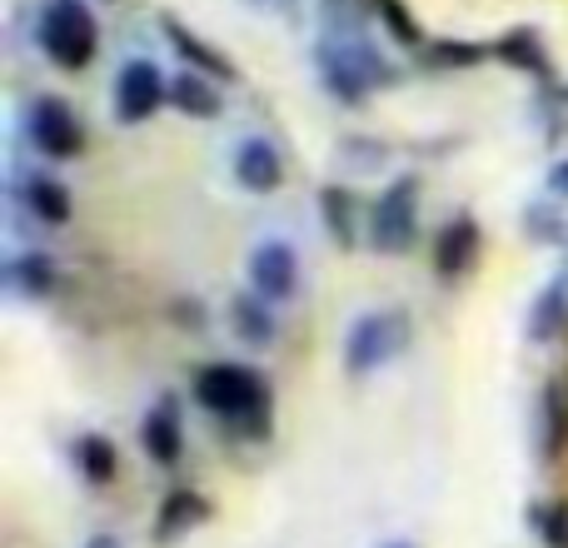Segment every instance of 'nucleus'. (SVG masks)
I'll return each mask as SVG.
<instances>
[{
    "instance_id": "obj_1",
    "label": "nucleus",
    "mask_w": 568,
    "mask_h": 548,
    "mask_svg": "<svg viewBox=\"0 0 568 548\" xmlns=\"http://www.w3.org/2000/svg\"><path fill=\"white\" fill-rule=\"evenodd\" d=\"M195 394L200 404H205L210 414H220V419L230 424H245V429H265L270 419V384L260 369H250V364H205V369L195 374Z\"/></svg>"
},
{
    "instance_id": "obj_2",
    "label": "nucleus",
    "mask_w": 568,
    "mask_h": 548,
    "mask_svg": "<svg viewBox=\"0 0 568 548\" xmlns=\"http://www.w3.org/2000/svg\"><path fill=\"white\" fill-rule=\"evenodd\" d=\"M404 344H409V314L404 309H374V314H364V319L349 324V339H344V369L374 374L389 359H399Z\"/></svg>"
},
{
    "instance_id": "obj_3",
    "label": "nucleus",
    "mask_w": 568,
    "mask_h": 548,
    "mask_svg": "<svg viewBox=\"0 0 568 548\" xmlns=\"http://www.w3.org/2000/svg\"><path fill=\"white\" fill-rule=\"evenodd\" d=\"M40 45L60 70H85L95 55V16L80 0H50L40 16Z\"/></svg>"
},
{
    "instance_id": "obj_4",
    "label": "nucleus",
    "mask_w": 568,
    "mask_h": 548,
    "mask_svg": "<svg viewBox=\"0 0 568 548\" xmlns=\"http://www.w3.org/2000/svg\"><path fill=\"white\" fill-rule=\"evenodd\" d=\"M419 235V185L414 180H399L394 190H384L369 210V240L384 255H399V250L414 245Z\"/></svg>"
},
{
    "instance_id": "obj_5",
    "label": "nucleus",
    "mask_w": 568,
    "mask_h": 548,
    "mask_svg": "<svg viewBox=\"0 0 568 548\" xmlns=\"http://www.w3.org/2000/svg\"><path fill=\"white\" fill-rule=\"evenodd\" d=\"M30 140L55 160H70L85 150V130H80V120L70 115L65 100H55V95H40L36 105H30Z\"/></svg>"
},
{
    "instance_id": "obj_6",
    "label": "nucleus",
    "mask_w": 568,
    "mask_h": 548,
    "mask_svg": "<svg viewBox=\"0 0 568 548\" xmlns=\"http://www.w3.org/2000/svg\"><path fill=\"white\" fill-rule=\"evenodd\" d=\"M160 100H165V80H160V70L150 65V60H130L115 80V115L135 125V120L155 115Z\"/></svg>"
},
{
    "instance_id": "obj_7",
    "label": "nucleus",
    "mask_w": 568,
    "mask_h": 548,
    "mask_svg": "<svg viewBox=\"0 0 568 548\" xmlns=\"http://www.w3.org/2000/svg\"><path fill=\"white\" fill-rule=\"evenodd\" d=\"M250 284H255L260 300H290L294 284H300V255H294V245L265 240L250 255Z\"/></svg>"
},
{
    "instance_id": "obj_8",
    "label": "nucleus",
    "mask_w": 568,
    "mask_h": 548,
    "mask_svg": "<svg viewBox=\"0 0 568 548\" xmlns=\"http://www.w3.org/2000/svg\"><path fill=\"white\" fill-rule=\"evenodd\" d=\"M474 260H479V225H474V215H454L434 240V274L459 280L474 270Z\"/></svg>"
},
{
    "instance_id": "obj_9",
    "label": "nucleus",
    "mask_w": 568,
    "mask_h": 548,
    "mask_svg": "<svg viewBox=\"0 0 568 548\" xmlns=\"http://www.w3.org/2000/svg\"><path fill=\"white\" fill-rule=\"evenodd\" d=\"M324 80H329L339 95H364L369 85L384 80V70L364 45H329L324 50Z\"/></svg>"
},
{
    "instance_id": "obj_10",
    "label": "nucleus",
    "mask_w": 568,
    "mask_h": 548,
    "mask_svg": "<svg viewBox=\"0 0 568 548\" xmlns=\"http://www.w3.org/2000/svg\"><path fill=\"white\" fill-rule=\"evenodd\" d=\"M235 175H240V185L255 190V195H270V190H280V180H284L280 150L270 145V140H245V145L235 150Z\"/></svg>"
},
{
    "instance_id": "obj_11",
    "label": "nucleus",
    "mask_w": 568,
    "mask_h": 548,
    "mask_svg": "<svg viewBox=\"0 0 568 548\" xmlns=\"http://www.w3.org/2000/svg\"><path fill=\"white\" fill-rule=\"evenodd\" d=\"M539 454L554 464L568 449V384L549 379V389L539 394Z\"/></svg>"
},
{
    "instance_id": "obj_12",
    "label": "nucleus",
    "mask_w": 568,
    "mask_h": 548,
    "mask_svg": "<svg viewBox=\"0 0 568 548\" xmlns=\"http://www.w3.org/2000/svg\"><path fill=\"white\" fill-rule=\"evenodd\" d=\"M140 439H145V454L155 464H175L180 449H185V429H180V414L175 404H155V409L145 414V429H140Z\"/></svg>"
},
{
    "instance_id": "obj_13",
    "label": "nucleus",
    "mask_w": 568,
    "mask_h": 548,
    "mask_svg": "<svg viewBox=\"0 0 568 548\" xmlns=\"http://www.w3.org/2000/svg\"><path fill=\"white\" fill-rule=\"evenodd\" d=\"M205 499L195 489H175L165 504H160V519H155V544H170L180 534H190L195 524H205Z\"/></svg>"
},
{
    "instance_id": "obj_14",
    "label": "nucleus",
    "mask_w": 568,
    "mask_h": 548,
    "mask_svg": "<svg viewBox=\"0 0 568 548\" xmlns=\"http://www.w3.org/2000/svg\"><path fill=\"white\" fill-rule=\"evenodd\" d=\"M26 205H30V215H36L40 225H65V220H70L65 185H60V180H50V175H30L26 180Z\"/></svg>"
},
{
    "instance_id": "obj_15",
    "label": "nucleus",
    "mask_w": 568,
    "mask_h": 548,
    "mask_svg": "<svg viewBox=\"0 0 568 548\" xmlns=\"http://www.w3.org/2000/svg\"><path fill=\"white\" fill-rule=\"evenodd\" d=\"M564 324H568V290L564 284H549V290L539 294V304H534V314H529V334L539 344H549V339H559Z\"/></svg>"
},
{
    "instance_id": "obj_16",
    "label": "nucleus",
    "mask_w": 568,
    "mask_h": 548,
    "mask_svg": "<svg viewBox=\"0 0 568 548\" xmlns=\"http://www.w3.org/2000/svg\"><path fill=\"white\" fill-rule=\"evenodd\" d=\"M75 459H80V474H85V479H95V484H110V479H115V469H120L115 444L100 439V434H85V439L75 444Z\"/></svg>"
},
{
    "instance_id": "obj_17",
    "label": "nucleus",
    "mask_w": 568,
    "mask_h": 548,
    "mask_svg": "<svg viewBox=\"0 0 568 548\" xmlns=\"http://www.w3.org/2000/svg\"><path fill=\"white\" fill-rule=\"evenodd\" d=\"M170 95H175V105L185 110V115H200V120L220 115V95L200 75H180L175 85H170Z\"/></svg>"
},
{
    "instance_id": "obj_18",
    "label": "nucleus",
    "mask_w": 568,
    "mask_h": 548,
    "mask_svg": "<svg viewBox=\"0 0 568 548\" xmlns=\"http://www.w3.org/2000/svg\"><path fill=\"white\" fill-rule=\"evenodd\" d=\"M230 319H235V334H240V339H250V344H270V334H275L270 304H260V300H235Z\"/></svg>"
},
{
    "instance_id": "obj_19",
    "label": "nucleus",
    "mask_w": 568,
    "mask_h": 548,
    "mask_svg": "<svg viewBox=\"0 0 568 548\" xmlns=\"http://www.w3.org/2000/svg\"><path fill=\"white\" fill-rule=\"evenodd\" d=\"M320 205H324V215L334 220V240H339V245H354V210H349V195H344V190H324L320 195Z\"/></svg>"
},
{
    "instance_id": "obj_20",
    "label": "nucleus",
    "mask_w": 568,
    "mask_h": 548,
    "mask_svg": "<svg viewBox=\"0 0 568 548\" xmlns=\"http://www.w3.org/2000/svg\"><path fill=\"white\" fill-rule=\"evenodd\" d=\"M16 284H20L26 294H36V300H40V294L55 284V270H50L45 255H26V260L16 265Z\"/></svg>"
},
{
    "instance_id": "obj_21",
    "label": "nucleus",
    "mask_w": 568,
    "mask_h": 548,
    "mask_svg": "<svg viewBox=\"0 0 568 548\" xmlns=\"http://www.w3.org/2000/svg\"><path fill=\"white\" fill-rule=\"evenodd\" d=\"M170 40H175L180 50H185L190 60H200V65L205 70H215V75H230V65H225V55H220V50H210V45H200V40H190L185 30L175 26V20H170Z\"/></svg>"
},
{
    "instance_id": "obj_22",
    "label": "nucleus",
    "mask_w": 568,
    "mask_h": 548,
    "mask_svg": "<svg viewBox=\"0 0 568 548\" xmlns=\"http://www.w3.org/2000/svg\"><path fill=\"white\" fill-rule=\"evenodd\" d=\"M539 529L549 548H568V499H554L549 509L539 514Z\"/></svg>"
},
{
    "instance_id": "obj_23",
    "label": "nucleus",
    "mask_w": 568,
    "mask_h": 548,
    "mask_svg": "<svg viewBox=\"0 0 568 548\" xmlns=\"http://www.w3.org/2000/svg\"><path fill=\"white\" fill-rule=\"evenodd\" d=\"M549 185L559 190V195H568V160H559V165L549 170Z\"/></svg>"
},
{
    "instance_id": "obj_24",
    "label": "nucleus",
    "mask_w": 568,
    "mask_h": 548,
    "mask_svg": "<svg viewBox=\"0 0 568 548\" xmlns=\"http://www.w3.org/2000/svg\"><path fill=\"white\" fill-rule=\"evenodd\" d=\"M85 548H120V539H115V534H95Z\"/></svg>"
},
{
    "instance_id": "obj_25",
    "label": "nucleus",
    "mask_w": 568,
    "mask_h": 548,
    "mask_svg": "<svg viewBox=\"0 0 568 548\" xmlns=\"http://www.w3.org/2000/svg\"><path fill=\"white\" fill-rule=\"evenodd\" d=\"M384 548H414V544H404V539H399V544H384Z\"/></svg>"
}]
</instances>
